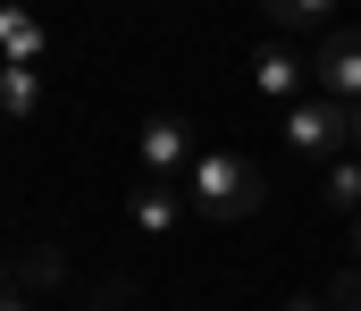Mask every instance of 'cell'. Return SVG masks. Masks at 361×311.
<instances>
[{
  "label": "cell",
  "instance_id": "obj_2",
  "mask_svg": "<svg viewBox=\"0 0 361 311\" xmlns=\"http://www.w3.org/2000/svg\"><path fill=\"white\" fill-rule=\"evenodd\" d=\"M135 160H143V177H152V185H169V177H185V169L202 160V143H193V126H185L177 109H152V118H143V135H135Z\"/></svg>",
  "mask_w": 361,
  "mask_h": 311
},
{
  "label": "cell",
  "instance_id": "obj_16",
  "mask_svg": "<svg viewBox=\"0 0 361 311\" xmlns=\"http://www.w3.org/2000/svg\"><path fill=\"white\" fill-rule=\"evenodd\" d=\"M353 261H361V219H353Z\"/></svg>",
  "mask_w": 361,
  "mask_h": 311
},
{
  "label": "cell",
  "instance_id": "obj_17",
  "mask_svg": "<svg viewBox=\"0 0 361 311\" xmlns=\"http://www.w3.org/2000/svg\"><path fill=\"white\" fill-rule=\"evenodd\" d=\"M353 152H361V109H353Z\"/></svg>",
  "mask_w": 361,
  "mask_h": 311
},
{
  "label": "cell",
  "instance_id": "obj_13",
  "mask_svg": "<svg viewBox=\"0 0 361 311\" xmlns=\"http://www.w3.org/2000/svg\"><path fill=\"white\" fill-rule=\"evenodd\" d=\"M101 311H135V303H126V286H101Z\"/></svg>",
  "mask_w": 361,
  "mask_h": 311
},
{
  "label": "cell",
  "instance_id": "obj_7",
  "mask_svg": "<svg viewBox=\"0 0 361 311\" xmlns=\"http://www.w3.org/2000/svg\"><path fill=\"white\" fill-rule=\"evenodd\" d=\"M261 17L286 34H328L336 25V0H261Z\"/></svg>",
  "mask_w": 361,
  "mask_h": 311
},
{
  "label": "cell",
  "instance_id": "obj_11",
  "mask_svg": "<svg viewBox=\"0 0 361 311\" xmlns=\"http://www.w3.org/2000/svg\"><path fill=\"white\" fill-rule=\"evenodd\" d=\"M328 311H361V261H353V269H336V286H328Z\"/></svg>",
  "mask_w": 361,
  "mask_h": 311
},
{
  "label": "cell",
  "instance_id": "obj_15",
  "mask_svg": "<svg viewBox=\"0 0 361 311\" xmlns=\"http://www.w3.org/2000/svg\"><path fill=\"white\" fill-rule=\"evenodd\" d=\"M0 311H34V303H25V295H17V286H8V295H0Z\"/></svg>",
  "mask_w": 361,
  "mask_h": 311
},
{
  "label": "cell",
  "instance_id": "obj_6",
  "mask_svg": "<svg viewBox=\"0 0 361 311\" xmlns=\"http://www.w3.org/2000/svg\"><path fill=\"white\" fill-rule=\"evenodd\" d=\"M0 59H8V68H34V59H42V17L17 8V0H0Z\"/></svg>",
  "mask_w": 361,
  "mask_h": 311
},
{
  "label": "cell",
  "instance_id": "obj_18",
  "mask_svg": "<svg viewBox=\"0 0 361 311\" xmlns=\"http://www.w3.org/2000/svg\"><path fill=\"white\" fill-rule=\"evenodd\" d=\"M17 8H34V0H17Z\"/></svg>",
  "mask_w": 361,
  "mask_h": 311
},
{
  "label": "cell",
  "instance_id": "obj_10",
  "mask_svg": "<svg viewBox=\"0 0 361 311\" xmlns=\"http://www.w3.org/2000/svg\"><path fill=\"white\" fill-rule=\"evenodd\" d=\"M34 102H42L34 68H0V109H8V118H34Z\"/></svg>",
  "mask_w": 361,
  "mask_h": 311
},
{
  "label": "cell",
  "instance_id": "obj_9",
  "mask_svg": "<svg viewBox=\"0 0 361 311\" xmlns=\"http://www.w3.org/2000/svg\"><path fill=\"white\" fill-rule=\"evenodd\" d=\"M177 219H185V202L169 194V185H152V177L135 185V227H143V236H169Z\"/></svg>",
  "mask_w": 361,
  "mask_h": 311
},
{
  "label": "cell",
  "instance_id": "obj_4",
  "mask_svg": "<svg viewBox=\"0 0 361 311\" xmlns=\"http://www.w3.org/2000/svg\"><path fill=\"white\" fill-rule=\"evenodd\" d=\"M353 135V109L328 102V93H302V102L286 109V143L302 152V160H336V143Z\"/></svg>",
  "mask_w": 361,
  "mask_h": 311
},
{
  "label": "cell",
  "instance_id": "obj_3",
  "mask_svg": "<svg viewBox=\"0 0 361 311\" xmlns=\"http://www.w3.org/2000/svg\"><path fill=\"white\" fill-rule=\"evenodd\" d=\"M311 85H319L328 102L361 109V25H328V34L311 42Z\"/></svg>",
  "mask_w": 361,
  "mask_h": 311
},
{
  "label": "cell",
  "instance_id": "obj_12",
  "mask_svg": "<svg viewBox=\"0 0 361 311\" xmlns=\"http://www.w3.org/2000/svg\"><path fill=\"white\" fill-rule=\"evenodd\" d=\"M17 278H34V286H51V278H59V252H25V261H17Z\"/></svg>",
  "mask_w": 361,
  "mask_h": 311
},
{
  "label": "cell",
  "instance_id": "obj_8",
  "mask_svg": "<svg viewBox=\"0 0 361 311\" xmlns=\"http://www.w3.org/2000/svg\"><path fill=\"white\" fill-rule=\"evenodd\" d=\"M319 202L336 219H361V160H328L319 169Z\"/></svg>",
  "mask_w": 361,
  "mask_h": 311
},
{
  "label": "cell",
  "instance_id": "obj_1",
  "mask_svg": "<svg viewBox=\"0 0 361 311\" xmlns=\"http://www.w3.org/2000/svg\"><path fill=\"white\" fill-rule=\"evenodd\" d=\"M185 202L202 210V219H252L261 210V177H252L244 152H202L185 169Z\"/></svg>",
  "mask_w": 361,
  "mask_h": 311
},
{
  "label": "cell",
  "instance_id": "obj_5",
  "mask_svg": "<svg viewBox=\"0 0 361 311\" xmlns=\"http://www.w3.org/2000/svg\"><path fill=\"white\" fill-rule=\"evenodd\" d=\"M252 85H261V93H277V102H302L311 59H302V51H286V42H261V51H252Z\"/></svg>",
  "mask_w": 361,
  "mask_h": 311
},
{
  "label": "cell",
  "instance_id": "obj_14",
  "mask_svg": "<svg viewBox=\"0 0 361 311\" xmlns=\"http://www.w3.org/2000/svg\"><path fill=\"white\" fill-rule=\"evenodd\" d=\"M286 311H328V295H294V303H286Z\"/></svg>",
  "mask_w": 361,
  "mask_h": 311
}]
</instances>
